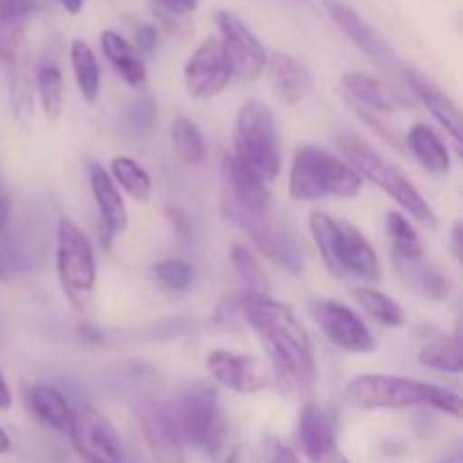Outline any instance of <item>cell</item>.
Here are the masks:
<instances>
[{
	"label": "cell",
	"instance_id": "cell-40",
	"mask_svg": "<svg viewBox=\"0 0 463 463\" xmlns=\"http://www.w3.org/2000/svg\"><path fill=\"white\" fill-rule=\"evenodd\" d=\"M420 288H423V294L428 298H432V301H443V298L450 297L452 280L448 279L443 271L430 267V269H425L423 274H420Z\"/></svg>",
	"mask_w": 463,
	"mask_h": 463
},
{
	"label": "cell",
	"instance_id": "cell-18",
	"mask_svg": "<svg viewBox=\"0 0 463 463\" xmlns=\"http://www.w3.org/2000/svg\"><path fill=\"white\" fill-rule=\"evenodd\" d=\"M89 179L90 193H93L95 206H98L99 220H102L104 233H107V244H111V240L125 233L127 226H129V211H127L125 197H122V190L118 188L111 175L99 163H90Z\"/></svg>",
	"mask_w": 463,
	"mask_h": 463
},
{
	"label": "cell",
	"instance_id": "cell-24",
	"mask_svg": "<svg viewBox=\"0 0 463 463\" xmlns=\"http://www.w3.org/2000/svg\"><path fill=\"white\" fill-rule=\"evenodd\" d=\"M405 145L407 152L414 156V161L419 163L423 170H428L430 175L443 176L450 172V149H448V145L443 143L441 136H439L430 125L416 122V125L407 131Z\"/></svg>",
	"mask_w": 463,
	"mask_h": 463
},
{
	"label": "cell",
	"instance_id": "cell-34",
	"mask_svg": "<svg viewBox=\"0 0 463 463\" xmlns=\"http://www.w3.org/2000/svg\"><path fill=\"white\" fill-rule=\"evenodd\" d=\"M0 63L7 71L25 63V21L0 12Z\"/></svg>",
	"mask_w": 463,
	"mask_h": 463
},
{
	"label": "cell",
	"instance_id": "cell-27",
	"mask_svg": "<svg viewBox=\"0 0 463 463\" xmlns=\"http://www.w3.org/2000/svg\"><path fill=\"white\" fill-rule=\"evenodd\" d=\"M30 407L36 419L48 428L59 430V432L68 430L72 407L68 398L52 384H34L30 389Z\"/></svg>",
	"mask_w": 463,
	"mask_h": 463
},
{
	"label": "cell",
	"instance_id": "cell-9",
	"mask_svg": "<svg viewBox=\"0 0 463 463\" xmlns=\"http://www.w3.org/2000/svg\"><path fill=\"white\" fill-rule=\"evenodd\" d=\"M224 213L233 224H238L249 235L253 247L262 256H267L274 265L283 267L289 274H303L306 262H303L301 244L288 226L276 220L274 213H267V215H244V213L235 211Z\"/></svg>",
	"mask_w": 463,
	"mask_h": 463
},
{
	"label": "cell",
	"instance_id": "cell-45",
	"mask_svg": "<svg viewBox=\"0 0 463 463\" xmlns=\"http://www.w3.org/2000/svg\"><path fill=\"white\" fill-rule=\"evenodd\" d=\"M226 463H260V457H258V452L253 448L238 446L229 452Z\"/></svg>",
	"mask_w": 463,
	"mask_h": 463
},
{
	"label": "cell",
	"instance_id": "cell-44",
	"mask_svg": "<svg viewBox=\"0 0 463 463\" xmlns=\"http://www.w3.org/2000/svg\"><path fill=\"white\" fill-rule=\"evenodd\" d=\"M265 457L267 463H298V457L294 455V450H289L288 446H283V443L276 441V439H269Z\"/></svg>",
	"mask_w": 463,
	"mask_h": 463
},
{
	"label": "cell",
	"instance_id": "cell-12",
	"mask_svg": "<svg viewBox=\"0 0 463 463\" xmlns=\"http://www.w3.org/2000/svg\"><path fill=\"white\" fill-rule=\"evenodd\" d=\"M233 80L226 54L217 36H206L188 57L184 66V81L188 95L197 99H211L220 95Z\"/></svg>",
	"mask_w": 463,
	"mask_h": 463
},
{
	"label": "cell",
	"instance_id": "cell-30",
	"mask_svg": "<svg viewBox=\"0 0 463 463\" xmlns=\"http://www.w3.org/2000/svg\"><path fill=\"white\" fill-rule=\"evenodd\" d=\"M419 362L425 369L439 371V373L459 375L463 369L461 342L459 335H439L432 342L425 344L419 353Z\"/></svg>",
	"mask_w": 463,
	"mask_h": 463
},
{
	"label": "cell",
	"instance_id": "cell-6",
	"mask_svg": "<svg viewBox=\"0 0 463 463\" xmlns=\"http://www.w3.org/2000/svg\"><path fill=\"white\" fill-rule=\"evenodd\" d=\"M163 410L184 446H193L208 455L222 450L226 420L215 389L208 384H193L176 393Z\"/></svg>",
	"mask_w": 463,
	"mask_h": 463
},
{
	"label": "cell",
	"instance_id": "cell-13",
	"mask_svg": "<svg viewBox=\"0 0 463 463\" xmlns=\"http://www.w3.org/2000/svg\"><path fill=\"white\" fill-rule=\"evenodd\" d=\"M206 369L217 384H222L229 392L242 393V396L262 392L271 383V378L256 357L231 351V348H215V351L208 353Z\"/></svg>",
	"mask_w": 463,
	"mask_h": 463
},
{
	"label": "cell",
	"instance_id": "cell-8",
	"mask_svg": "<svg viewBox=\"0 0 463 463\" xmlns=\"http://www.w3.org/2000/svg\"><path fill=\"white\" fill-rule=\"evenodd\" d=\"M66 432L71 434L72 448L84 457L86 463H125L120 434L98 407L89 402L72 407Z\"/></svg>",
	"mask_w": 463,
	"mask_h": 463
},
{
	"label": "cell",
	"instance_id": "cell-38",
	"mask_svg": "<svg viewBox=\"0 0 463 463\" xmlns=\"http://www.w3.org/2000/svg\"><path fill=\"white\" fill-rule=\"evenodd\" d=\"M199 0H154V14L165 23L167 27L184 25L185 16L197 9Z\"/></svg>",
	"mask_w": 463,
	"mask_h": 463
},
{
	"label": "cell",
	"instance_id": "cell-2",
	"mask_svg": "<svg viewBox=\"0 0 463 463\" xmlns=\"http://www.w3.org/2000/svg\"><path fill=\"white\" fill-rule=\"evenodd\" d=\"M346 402L355 410H437L461 419V396L432 383L389 373H362L346 384Z\"/></svg>",
	"mask_w": 463,
	"mask_h": 463
},
{
	"label": "cell",
	"instance_id": "cell-52",
	"mask_svg": "<svg viewBox=\"0 0 463 463\" xmlns=\"http://www.w3.org/2000/svg\"><path fill=\"white\" fill-rule=\"evenodd\" d=\"M443 463H461V459H459V455H455V457H450V459H446Z\"/></svg>",
	"mask_w": 463,
	"mask_h": 463
},
{
	"label": "cell",
	"instance_id": "cell-22",
	"mask_svg": "<svg viewBox=\"0 0 463 463\" xmlns=\"http://www.w3.org/2000/svg\"><path fill=\"white\" fill-rule=\"evenodd\" d=\"M267 68H269V80L276 95H279L285 104H289V107H297V104L303 102L306 95L310 93V72H307V68L303 66L297 57H292V54L274 52L269 61H267Z\"/></svg>",
	"mask_w": 463,
	"mask_h": 463
},
{
	"label": "cell",
	"instance_id": "cell-28",
	"mask_svg": "<svg viewBox=\"0 0 463 463\" xmlns=\"http://www.w3.org/2000/svg\"><path fill=\"white\" fill-rule=\"evenodd\" d=\"M353 301L384 328H402L407 324V312L401 303L389 294L375 288H355L351 292Z\"/></svg>",
	"mask_w": 463,
	"mask_h": 463
},
{
	"label": "cell",
	"instance_id": "cell-19",
	"mask_svg": "<svg viewBox=\"0 0 463 463\" xmlns=\"http://www.w3.org/2000/svg\"><path fill=\"white\" fill-rule=\"evenodd\" d=\"M140 428L145 443L156 463H185V446L167 420L165 410L158 405L140 407Z\"/></svg>",
	"mask_w": 463,
	"mask_h": 463
},
{
	"label": "cell",
	"instance_id": "cell-25",
	"mask_svg": "<svg viewBox=\"0 0 463 463\" xmlns=\"http://www.w3.org/2000/svg\"><path fill=\"white\" fill-rule=\"evenodd\" d=\"M307 224H310L312 240L319 249L321 260L328 267L330 274L335 279H346L342 265V222H337L324 211H312Z\"/></svg>",
	"mask_w": 463,
	"mask_h": 463
},
{
	"label": "cell",
	"instance_id": "cell-47",
	"mask_svg": "<svg viewBox=\"0 0 463 463\" xmlns=\"http://www.w3.org/2000/svg\"><path fill=\"white\" fill-rule=\"evenodd\" d=\"M9 217H12V199H9L7 190L0 185V233L9 231Z\"/></svg>",
	"mask_w": 463,
	"mask_h": 463
},
{
	"label": "cell",
	"instance_id": "cell-11",
	"mask_svg": "<svg viewBox=\"0 0 463 463\" xmlns=\"http://www.w3.org/2000/svg\"><path fill=\"white\" fill-rule=\"evenodd\" d=\"M215 21L222 34V50H224L233 77L242 81H256L265 72L267 61H269L265 45L253 34L251 27L240 21L235 14L217 12Z\"/></svg>",
	"mask_w": 463,
	"mask_h": 463
},
{
	"label": "cell",
	"instance_id": "cell-23",
	"mask_svg": "<svg viewBox=\"0 0 463 463\" xmlns=\"http://www.w3.org/2000/svg\"><path fill=\"white\" fill-rule=\"evenodd\" d=\"M99 43H102L107 61L111 63L113 71L120 75L125 84H129L131 89H143L147 84V66L143 61V54L134 48L131 41H127L118 32L104 30L99 36Z\"/></svg>",
	"mask_w": 463,
	"mask_h": 463
},
{
	"label": "cell",
	"instance_id": "cell-10",
	"mask_svg": "<svg viewBox=\"0 0 463 463\" xmlns=\"http://www.w3.org/2000/svg\"><path fill=\"white\" fill-rule=\"evenodd\" d=\"M310 315L333 346L351 355H369L378 348L373 333L355 310L335 298H317L310 303Z\"/></svg>",
	"mask_w": 463,
	"mask_h": 463
},
{
	"label": "cell",
	"instance_id": "cell-15",
	"mask_svg": "<svg viewBox=\"0 0 463 463\" xmlns=\"http://www.w3.org/2000/svg\"><path fill=\"white\" fill-rule=\"evenodd\" d=\"M324 7L328 12L330 21L362 50L369 59H373L380 68L384 71H398L401 61H398L396 52L392 45L355 12L348 3L344 0H324Z\"/></svg>",
	"mask_w": 463,
	"mask_h": 463
},
{
	"label": "cell",
	"instance_id": "cell-49",
	"mask_svg": "<svg viewBox=\"0 0 463 463\" xmlns=\"http://www.w3.org/2000/svg\"><path fill=\"white\" fill-rule=\"evenodd\" d=\"M80 335L84 342H99V339H102V333H99V328H95L93 324L80 326Z\"/></svg>",
	"mask_w": 463,
	"mask_h": 463
},
{
	"label": "cell",
	"instance_id": "cell-3",
	"mask_svg": "<svg viewBox=\"0 0 463 463\" xmlns=\"http://www.w3.org/2000/svg\"><path fill=\"white\" fill-rule=\"evenodd\" d=\"M364 179L344 158L319 145H298L289 165V197L319 202L326 197L355 199Z\"/></svg>",
	"mask_w": 463,
	"mask_h": 463
},
{
	"label": "cell",
	"instance_id": "cell-14",
	"mask_svg": "<svg viewBox=\"0 0 463 463\" xmlns=\"http://www.w3.org/2000/svg\"><path fill=\"white\" fill-rule=\"evenodd\" d=\"M224 211L244 213V215H267L274 213V202H271L269 184L253 175L251 170L235 161L231 154L224 156Z\"/></svg>",
	"mask_w": 463,
	"mask_h": 463
},
{
	"label": "cell",
	"instance_id": "cell-4",
	"mask_svg": "<svg viewBox=\"0 0 463 463\" xmlns=\"http://www.w3.org/2000/svg\"><path fill=\"white\" fill-rule=\"evenodd\" d=\"M337 145L344 154V161L362 179H369L371 184L378 185L384 194H389L416 222L430 226V229L437 226V217H434V211L428 203V199L407 179V175L396 163L389 161L384 154H380L378 149L371 147L364 138H360L355 134H339Z\"/></svg>",
	"mask_w": 463,
	"mask_h": 463
},
{
	"label": "cell",
	"instance_id": "cell-48",
	"mask_svg": "<svg viewBox=\"0 0 463 463\" xmlns=\"http://www.w3.org/2000/svg\"><path fill=\"white\" fill-rule=\"evenodd\" d=\"M14 405V396L12 389H9L7 380H5L3 371H0V411H9Z\"/></svg>",
	"mask_w": 463,
	"mask_h": 463
},
{
	"label": "cell",
	"instance_id": "cell-50",
	"mask_svg": "<svg viewBox=\"0 0 463 463\" xmlns=\"http://www.w3.org/2000/svg\"><path fill=\"white\" fill-rule=\"evenodd\" d=\"M57 3L61 5L68 14H72V16H77V14L84 9V0H57Z\"/></svg>",
	"mask_w": 463,
	"mask_h": 463
},
{
	"label": "cell",
	"instance_id": "cell-5",
	"mask_svg": "<svg viewBox=\"0 0 463 463\" xmlns=\"http://www.w3.org/2000/svg\"><path fill=\"white\" fill-rule=\"evenodd\" d=\"M231 156L247 170L260 176L265 184H274L283 165V145L276 118L269 107L258 99H249L235 116L233 152Z\"/></svg>",
	"mask_w": 463,
	"mask_h": 463
},
{
	"label": "cell",
	"instance_id": "cell-46",
	"mask_svg": "<svg viewBox=\"0 0 463 463\" xmlns=\"http://www.w3.org/2000/svg\"><path fill=\"white\" fill-rule=\"evenodd\" d=\"M450 251H452V258H455V260L461 265V258H463V226H461L459 220L452 224V231H450Z\"/></svg>",
	"mask_w": 463,
	"mask_h": 463
},
{
	"label": "cell",
	"instance_id": "cell-20",
	"mask_svg": "<svg viewBox=\"0 0 463 463\" xmlns=\"http://www.w3.org/2000/svg\"><path fill=\"white\" fill-rule=\"evenodd\" d=\"M342 86L353 99L366 104L369 109L380 113H393L398 109L410 107V99L401 90L392 89L380 77L369 75L362 71H348L342 75Z\"/></svg>",
	"mask_w": 463,
	"mask_h": 463
},
{
	"label": "cell",
	"instance_id": "cell-51",
	"mask_svg": "<svg viewBox=\"0 0 463 463\" xmlns=\"http://www.w3.org/2000/svg\"><path fill=\"white\" fill-rule=\"evenodd\" d=\"M9 450H12V439H9V434L5 432V428L0 425V455H7Z\"/></svg>",
	"mask_w": 463,
	"mask_h": 463
},
{
	"label": "cell",
	"instance_id": "cell-26",
	"mask_svg": "<svg viewBox=\"0 0 463 463\" xmlns=\"http://www.w3.org/2000/svg\"><path fill=\"white\" fill-rule=\"evenodd\" d=\"M71 68L84 102H98L102 93V66L98 61V54L84 39H75L71 43Z\"/></svg>",
	"mask_w": 463,
	"mask_h": 463
},
{
	"label": "cell",
	"instance_id": "cell-36",
	"mask_svg": "<svg viewBox=\"0 0 463 463\" xmlns=\"http://www.w3.org/2000/svg\"><path fill=\"white\" fill-rule=\"evenodd\" d=\"M9 72V104H12V116L18 125L25 127L34 116V86L25 71V63L12 68Z\"/></svg>",
	"mask_w": 463,
	"mask_h": 463
},
{
	"label": "cell",
	"instance_id": "cell-17",
	"mask_svg": "<svg viewBox=\"0 0 463 463\" xmlns=\"http://www.w3.org/2000/svg\"><path fill=\"white\" fill-rule=\"evenodd\" d=\"M405 80L410 84V90L420 99L425 109L434 116V120L446 129V134L450 136L452 143H455L457 154H461V111L457 107L455 99L450 95L443 93L432 80H430L425 72L416 71V68H405Z\"/></svg>",
	"mask_w": 463,
	"mask_h": 463
},
{
	"label": "cell",
	"instance_id": "cell-33",
	"mask_svg": "<svg viewBox=\"0 0 463 463\" xmlns=\"http://www.w3.org/2000/svg\"><path fill=\"white\" fill-rule=\"evenodd\" d=\"M170 138L175 152L188 165H199L203 161V156H206V140H203L202 129L190 118L179 116L172 120Z\"/></svg>",
	"mask_w": 463,
	"mask_h": 463
},
{
	"label": "cell",
	"instance_id": "cell-41",
	"mask_svg": "<svg viewBox=\"0 0 463 463\" xmlns=\"http://www.w3.org/2000/svg\"><path fill=\"white\" fill-rule=\"evenodd\" d=\"M131 43H134V48L138 52L152 54L158 45V30L154 25H149V23H136L134 41Z\"/></svg>",
	"mask_w": 463,
	"mask_h": 463
},
{
	"label": "cell",
	"instance_id": "cell-32",
	"mask_svg": "<svg viewBox=\"0 0 463 463\" xmlns=\"http://www.w3.org/2000/svg\"><path fill=\"white\" fill-rule=\"evenodd\" d=\"M36 95H39L41 111L48 120H59L66 104V84L63 75L54 63H43L36 71Z\"/></svg>",
	"mask_w": 463,
	"mask_h": 463
},
{
	"label": "cell",
	"instance_id": "cell-42",
	"mask_svg": "<svg viewBox=\"0 0 463 463\" xmlns=\"http://www.w3.org/2000/svg\"><path fill=\"white\" fill-rule=\"evenodd\" d=\"M7 233H0V283H12L16 269V251L12 249Z\"/></svg>",
	"mask_w": 463,
	"mask_h": 463
},
{
	"label": "cell",
	"instance_id": "cell-7",
	"mask_svg": "<svg viewBox=\"0 0 463 463\" xmlns=\"http://www.w3.org/2000/svg\"><path fill=\"white\" fill-rule=\"evenodd\" d=\"M54 265L59 285L68 301L75 307H86L98 283V262L89 235L68 217H61L57 224Z\"/></svg>",
	"mask_w": 463,
	"mask_h": 463
},
{
	"label": "cell",
	"instance_id": "cell-29",
	"mask_svg": "<svg viewBox=\"0 0 463 463\" xmlns=\"http://www.w3.org/2000/svg\"><path fill=\"white\" fill-rule=\"evenodd\" d=\"M387 235L389 242H392L393 256L396 260L411 265V262H419L425 256L423 240H420L419 231L414 229L410 217L401 211H392L387 215Z\"/></svg>",
	"mask_w": 463,
	"mask_h": 463
},
{
	"label": "cell",
	"instance_id": "cell-37",
	"mask_svg": "<svg viewBox=\"0 0 463 463\" xmlns=\"http://www.w3.org/2000/svg\"><path fill=\"white\" fill-rule=\"evenodd\" d=\"M152 279L156 280L163 292L185 294L194 285V267L188 260L170 258V260H161L152 267Z\"/></svg>",
	"mask_w": 463,
	"mask_h": 463
},
{
	"label": "cell",
	"instance_id": "cell-39",
	"mask_svg": "<svg viewBox=\"0 0 463 463\" xmlns=\"http://www.w3.org/2000/svg\"><path fill=\"white\" fill-rule=\"evenodd\" d=\"M156 118H158V113H156V104H154V99L143 98L129 109L127 122H129V127L134 129V134L145 136L154 129V125H156Z\"/></svg>",
	"mask_w": 463,
	"mask_h": 463
},
{
	"label": "cell",
	"instance_id": "cell-31",
	"mask_svg": "<svg viewBox=\"0 0 463 463\" xmlns=\"http://www.w3.org/2000/svg\"><path fill=\"white\" fill-rule=\"evenodd\" d=\"M111 179L120 190H125L131 199L147 203L154 193V181L149 172L131 156H116L111 161Z\"/></svg>",
	"mask_w": 463,
	"mask_h": 463
},
{
	"label": "cell",
	"instance_id": "cell-35",
	"mask_svg": "<svg viewBox=\"0 0 463 463\" xmlns=\"http://www.w3.org/2000/svg\"><path fill=\"white\" fill-rule=\"evenodd\" d=\"M231 265H233L235 276L242 285V294H269V279H267L260 260L244 244H233Z\"/></svg>",
	"mask_w": 463,
	"mask_h": 463
},
{
	"label": "cell",
	"instance_id": "cell-16",
	"mask_svg": "<svg viewBox=\"0 0 463 463\" xmlns=\"http://www.w3.org/2000/svg\"><path fill=\"white\" fill-rule=\"evenodd\" d=\"M297 432L303 455L312 463H321L337 452L333 419L324 410V405L315 401V398H307L301 405V410H298Z\"/></svg>",
	"mask_w": 463,
	"mask_h": 463
},
{
	"label": "cell",
	"instance_id": "cell-43",
	"mask_svg": "<svg viewBox=\"0 0 463 463\" xmlns=\"http://www.w3.org/2000/svg\"><path fill=\"white\" fill-rule=\"evenodd\" d=\"M41 5H43V0H0V12L14 14V16L27 21L32 14L39 12Z\"/></svg>",
	"mask_w": 463,
	"mask_h": 463
},
{
	"label": "cell",
	"instance_id": "cell-1",
	"mask_svg": "<svg viewBox=\"0 0 463 463\" xmlns=\"http://www.w3.org/2000/svg\"><path fill=\"white\" fill-rule=\"evenodd\" d=\"M238 306L269 357L280 392L288 396H310L319 371L312 339L297 312L271 294H240Z\"/></svg>",
	"mask_w": 463,
	"mask_h": 463
},
{
	"label": "cell",
	"instance_id": "cell-21",
	"mask_svg": "<svg viewBox=\"0 0 463 463\" xmlns=\"http://www.w3.org/2000/svg\"><path fill=\"white\" fill-rule=\"evenodd\" d=\"M342 265L344 274L355 276L366 283H378L383 279V265L373 244L357 226L348 222H342Z\"/></svg>",
	"mask_w": 463,
	"mask_h": 463
}]
</instances>
